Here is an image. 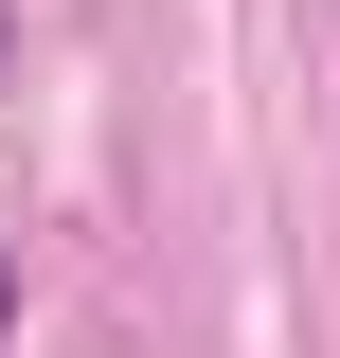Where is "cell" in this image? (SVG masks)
Returning a JSON list of instances; mask_svg holds the SVG:
<instances>
[{
    "label": "cell",
    "mask_w": 340,
    "mask_h": 358,
    "mask_svg": "<svg viewBox=\"0 0 340 358\" xmlns=\"http://www.w3.org/2000/svg\"><path fill=\"white\" fill-rule=\"evenodd\" d=\"M0 341H18V268H0Z\"/></svg>",
    "instance_id": "1"
},
{
    "label": "cell",
    "mask_w": 340,
    "mask_h": 358,
    "mask_svg": "<svg viewBox=\"0 0 340 358\" xmlns=\"http://www.w3.org/2000/svg\"><path fill=\"white\" fill-rule=\"evenodd\" d=\"M0 54H18V36H0Z\"/></svg>",
    "instance_id": "2"
}]
</instances>
